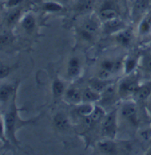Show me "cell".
Segmentation results:
<instances>
[{
	"instance_id": "6da1fadb",
	"label": "cell",
	"mask_w": 151,
	"mask_h": 155,
	"mask_svg": "<svg viewBox=\"0 0 151 155\" xmlns=\"http://www.w3.org/2000/svg\"><path fill=\"white\" fill-rule=\"evenodd\" d=\"M18 110L15 103L12 104L11 109L5 116V135L13 143H17V139L15 137V133L17 130L22 126L28 125V124H32L34 120H27L24 121L21 120L18 114Z\"/></svg>"
},
{
	"instance_id": "7a4b0ae2",
	"label": "cell",
	"mask_w": 151,
	"mask_h": 155,
	"mask_svg": "<svg viewBox=\"0 0 151 155\" xmlns=\"http://www.w3.org/2000/svg\"><path fill=\"white\" fill-rule=\"evenodd\" d=\"M117 131V110L106 114L101 122V134L106 138L114 139Z\"/></svg>"
},
{
	"instance_id": "3957f363",
	"label": "cell",
	"mask_w": 151,
	"mask_h": 155,
	"mask_svg": "<svg viewBox=\"0 0 151 155\" xmlns=\"http://www.w3.org/2000/svg\"><path fill=\"white\" fill-rule=\"evenodd\" d=\"M139 86L140 85L136 78H127L120 82L118 91L122 97H126L130 94H134Z\"/></svg>"
},
{
	"instance_id": "277c9868",
	"label": "cell",
	"mask_w": 151,
	"mask_h": 155,
	"mask_svg": "<svg viewBox=\"0 0 151 155\" xmlns=\"http://www.w3.org/2000/svg\"><path fill=\"white\" fill-rule=\"evenodd\" d=\"M121 116L130 123L136 124L137 120V108L136 105L133 101H126L122 105L120 109Z\"/></svg>"
},
{
	"instance_id": "5b68a950",
	"label": "cell",
	"mask_w": 151,
	"mask_h": 155,
	"mask_svg": "<svg viewBox=\"0 0 151 155\" xmlns=\"http://www.w3.org/2000/svg\"><path fill=\"white\" fill-rule=\"evenodd\" d=\"M125 28H126V23L119 18L103 21V30L106 34H117Z\"/></svg>"
},
{
	"instance_id": "8992f818",
	"label": "cell",
	"mask_w": 151,
	"mask_h": 155,
	"mask_svg": "<svg viewBox=\"0 0 151 155\" xmlns=\"http://www.w3.org/2000/svg\"><path fill=\"white\" fill-rule=\"evenodd\" d=\"M110 5H111V3H104L99 11V18L103 21L119 18V13L117 9Z\"/></svg>"
},
{
	"instance_id": "52a82bcc",
	"label": "cell",
	"mask_w": 151,
	"mask_h": 155,
	"mask_svg": "<svg viewBox=\"0 0 151 155\" xmlns=\"http://www.w3.org/2000/svg\"><path fill=\"white\" fill-rule=\"evenodd\" d=\"M64 97L65 101L70 104L79 105L83 103L82 91H80L76 87H70L68 89L65 90Z\"/></svg>"
},
{
	"instance_id": "ba28073f",
	"label": "cell",
	"mask_w": 151,
	"mask_h": 155,
	"mask_svg": "<svg viewBox=\"0 0 151 155\" xmlns=\"http://www.w3.org/2000/svg\"><path fill=\"white\" fill-rule=\"evenodd\" d=\"M97 148L99 151L103 154H115L117 153V144L113 139L106 138L97 143Z\"/></svg>"
},
{
	"instance_id": "9c48e42d",
	"label": "cell",
	"mask_w": 151,
	"mask_h": 155,
	"mask_svg": "<svg viewBox=\"0 0 151 155\" xmlns=\"http://www.w3.org/2000/svg\"><path fill=\"white\" fill-rule=\"evenodd\" d=\"M101 98V94L98 91H95L92 87H87L82 91V101L85 103L97 102Z\"/></svg>"
},
{
	"instance_id": "30bf717a",
	"label": "cell",
	"mask_w": 151,
	"mask_h": 155,
	"mask_svg": "<svg viewBox=\"0 0 151 155\" xmlns=\"http://www.w3.org/2000/svg\"><path fill=\"white\" fill-rule=\"evenodd\" d=\"M80 71V61L77 57H72L67 63V72L69 77L75 78L78 76Z\"/></svg>"
},
{
	"instance_id": "8fae6325",
	"label": "cell",
	"mask_w": 151,
	"mask_h": 155,
	"mask_svg": "<svg viewBox=\"0 0 151 155\" xmlns=\"http://www.w3.org/2000/svg\"><path fill=\"white\" fill-rule=\"evenodd\" d=\"M54 125L58 130H67L69 125V120L67 115L62 112H58L53 118Z\"/></svg>"
},
{
	"instance_id": "7c38bea8",
	"label": "cell",
	"mask_w": 151,
	"mask_h": 155,
	"mask_svg": "<svg viewBox=\"0 0 151 155\" xmlns=\"http://www.w3.org/2000/svg\"><path fill=\"white\" fill-rule=\"evenodd\" d=\"M132 38H133V35H132L131 31L126 28L116 34L117 41L123 47H128L131 43Z\"/></svg>"
},
{
	"instance_id": "4fadbf2b",
	"label": "cell",
	"mask_w": 151,
	"mask_h": 155,
	"mask_svg": "<svg viewBox=\"0 0 151 155\" xmlns=\"http://www.w3.org/2000/svg\"><path fill=\"white\" fill-rule=\"evenodd\" d=\"M149 0H136L133 5V15H140L147 9L149 6Z\"/></svg>"
},
{
	"instance_id": "5bb4252c",
	"label": "cell",
	"mask_w": 151,
	"mask_h": 155,
	"mask_svg": "<svg viewBox=\"0 0 151 155\" xmlns=\"http://www.w3.org/2000/svg\"><path fill=\"white\" fill-rule=\"evenodd\" d=\"M138 31L141 35H148L151 32V15L142 18L138 25Z\"/></svg>"
},
{
	"instance_id": "9a60e30c",
	"label": "cell",
	"mask_w": 151,
	"mask_h": 155,
	"mask_svg": "<svg viewBox=\"0 0 151 155\" xmlns=\"http://www.w3.org/2000/svg\"><path fill=\"white\" fill-rule=\"evenodd\" d=\"M51 91L54 97L57 98L64 94L65 91V87L64 84L58 78H55L52 82V87H51Z\"/></svg>"
},
{
	"instance_id": "2e32d148",
	"label": "cell",
	"mask_w": 151,
	"mask_h": 155,
	"mask_svg": "<svg viewBox=\"0 0 151 155\" xmlns=\"http://www.w3.org/2000/svg\"><path fill=\"white\" fill-rule=\"evenodd\" d=\"M14 88L10 84H4L0 87V101L1 102H6L8 99L12 96Z\"/></svg>"
},
{
	"instance_id": "e0dca14e",
	"label": "cell",
	"mask_w": 151,
	"mask_h": 155,
	"mask_svg": "<svg viewBox=\"0 0 151 155\" xmlns=\"http://www.w3.org/2000/svg\"><path fill=\"white\" fill-rule=\"evenodd\" d=\"M151 94V86L149 85H142L139 86L136 92L134 93L133 95L140 101L146 100L149 97Z\"/></svg>"
},
{
	"instance_id": "ac0fdd59",
	"label": "cell",
	"mask_w": 151,
	"mask_h": 155,
	"mask_svg": "<svg viewBox=\"0 0 151 155\" xmlns=\"http://www.w3.org/2000/svg\"><path fill=\"white\" fill-rule=\"evenodd\" d=\"M94 107L95 106L92 103H81L80 104H79V107L77 108V114L81 117H87V116L91 114Z\"/></svg>"
},
{
	"instance_id": "d6986e66",
	"label": "cell",
	"mask_w": 151,
	"mask_h": 155,
	"mask_svg": "<svg viewBox=\"0 0 151 155\" xmlns=\"http://www.w3.org/2000/svg\"><path fill=\"white\" fill-rule=\"evenodd\" d=\"M21 26L26 31H31L35 26V18L31 14H28L23 17L21 21Z\"/></svg>"
},
{
	"instance_id": "ffe728a7",
	"label": "cell",
	"mask_w": 151,
	"mask_h": 155,
	"mask_svg": "<svg viewBox=\"0 0 151 155\" xmlns=\"http://www.w3.org/2000/svg\"><path fill=\"white\" fill-rule=\"evenodd\" d=\"M99 25L98 24H97V21H94V20L93 19H87V21H84V23L83 24L81 29L94 35L97 31Z\"/></svg>"
},
{
	"instance_id": "44dd1931",
	"label": "cell",
	"mask_w": 151,
	"mask_h": 155,
	"mask_svg": "<svg viewBox=\"0 0 151 155\" xmlns=\"http://www.w3.org/2000/svg\"><path fill=\"white\" fill-rule=\"evenodd\" d=\"M105 115L106 112L103 107H100V106H95L90 116L91 120H93V122L95 123L98 122L100 120L102 121V120H103V118Z\"/></svg>"
},
{
	"instance_id": "7402d4cb",
	"label": "cell",
	"mask_w": 151,
	"mask_h": 155,
	"mask_svg": "<svg viewBox=\"0 0 151 155\" xmlns=\"http://www.w3.org/2000/svg\"><path fill=\"white\" fill-rule=\"evenodd\" d=\"M137 64V59L133 57H129L125 60L123 63V69H124L125 74H130V73L133 72V70L136 67Z\"/></svg>"
},
{
	"instance_id": "603a6c76",
	"label": "cell",
	"mask_w": 151,
	"mask_h": 155,
	"mask_svg": "<svg viewBox=\"0 0 151 155\" xmlns=\"http://www.w3.org/2000/svg\"><path fill=\"white\" fill-rule=\"evenodd\" d=\"M107 80L100 79V78H97V79L94 80V81H91L90 87L101 94V93L107 87Z\"/></svg>"
},
{
	"instance_id": "cb8c5ba5",
	"label": "cell",
	"mask_w": 151,
	"mask_h": 155,
	"mask_svg": "<svg viewBox=\"0 0 151 155\" xmlns=\"http://www.w3.org/2000/svg\"><path fill=\"white\" fill-rule=\"evenodd\" d=\"M43 8L45 11L51 12H59L62 10V4L58 2H47L44 4Z\"/></svg>"
},
{
	"instance_id": "d4e9b609",
	"label": "cell",
	"mask_w": 151,
	"mask_h": 155,
	"mask_svg": "<svg viewBox=\"0 0 151 155\" xmlns=\"http://www.w3.org/2000/svg\"><path fill=\"white\" fill-rule=\"evenodd\" d=\"M92 0H79L77 3V8L80 12H87L92 7Z\"/></svg>"
},
{
	"instance_id": "484cf974",
	"label": "cell",
	"mask_w": 151,
	"mask_h": 155,
	"mask_svg": "<svg viewBox=\"0 0 151 155\" xmlns=\"http://www.w3.org/2000/svg\"><path fill=\"white\" fill-rule=\"evenodd\" d=\"M20 17V11L19 10H15L9 14L8 16V22L9 24L15 23V21L18 20V18Z\"/></svg>"
},
{
	"instance_id": "4316f807",
	"label": "cell",
	"mask_w": 151,
	"mask_h": 155,
	"mask_svg": "<svg viewBox=\"0 0 151 155\" xmlns=\"http://www.w3.org/2000/svg\"><path fill=\"white\" fill-rule=\"evenodd\" d=\"M9 72L10 68L8 66H0V79H2L4 78L7 77L9 74Z\"/></svg>"
},
{
	"instance_id": "83f0119b",
	"label": "cell",
	"mask_w": 151,
	"mask_h": 155,
	"mask_svg": "<svg viewBox=\"0 0 151 155\" xmlns=\"http://www.w3.org/2000/svg\"><path fill=\"white\" fill-rule=\"evenodd\" d=\"M10 41H11V36L8 34L0 35V47H2L8 44Z\"/></svg>"
},
{
	"instance_id": "f1b7e54d",
	"label": "cell",
	"mask_w": 151,
	"mask_h": 155,
	"mask_svg": "<svg viewBox=\"0 0 151 155\" xmlns=\"http://www.w3.org/2000/svg\"><path fill=\"white\" fill-rule=\"evenodd\" d=\"M5 123L0 119V139L3 140L5 138Z\"/></svg>"
},
{
	"instance_id": "f546056e",
	"label": "cell",
	"mask_w": 151,
	"mask_h": 155,
	"mask_svg": "<svg viewBox=\"0 0 151 155\" xmlns=\"http://www.w3.org/2000/svg\"><path fill=\"white\" fill-rule=\"evenodd\" d=\"M21 2V0H8L7 5L8 7H15L19 5Z\"/></svg>"
},
{
	"instance_id": "4dcf8cb0",
	"label": "cell",
	"mask_w": 151,
	"mask_h": 155,
	"mask_svg": "<svg viewBox=\"0 0 151 155\" xmlns=\"http://www.w3.org/2000/svg\"><path fill=\"white\" fill-rule=\"evenodd\" d=\"M145 67L149 72H151V58L146 60V63H145Z\"/></svg>"
},
{
	"instance_id": "1f68e13d",
	"label": "cell",
	"mask_w": 151,
	"mask_h": 155,
	"mask_svg": "<svg viewBox=\"0 0 151 155\" xmlns=\"http://www.w3.org/2000/svg\"><path fill=\"white\" fill-rule=\"evenodd\" d=\"M57 2H60L61 4H64V3H66V2H67L69 1V0H57Z\"/></svg>"
},
{
	"instance_id": "d6a6232c",
	"label": "cell",
	"mask_w": 151,
	"mask_h": 155,
	"mask_svg": "<svg viewBox=\"0 0 151 155\" xmlns=\"http://www.w3.org/2000/svg\"><path fill=\"white\" fill-rule=\"evenodd\" d=\"M1 144H2V140L0 139V146H1Z\"/></svg>"
},
{
	"instance_id": "836d02e7",
	"label": "cell",
	"mask_w": 151,
	"mask_h": 155,
	"mask_svg": "<svg viewBox=\"0 0 151 155\" xmlns=\"http://www.w3.org/2000/svg\"><path fill=\"white\" fill-rule=\"evenodd\" d=\"M149 154H151V150H150V151H149Z\"/></svg>"
}]
</instances>
